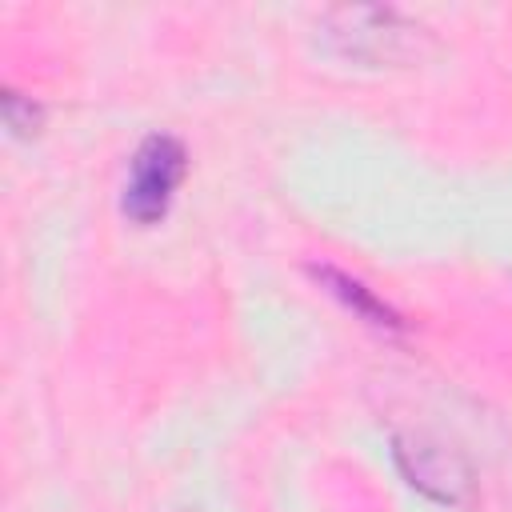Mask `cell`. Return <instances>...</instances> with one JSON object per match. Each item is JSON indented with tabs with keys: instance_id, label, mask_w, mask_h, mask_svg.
<instances>
[{
	"instance_id": "6da1fadb",
	"label": "cell",
	"mask_w": 512,
	"mask_h": 512,
	"mask_svg": "<svg viewBox=\"0 0 512 512\" xmlns=\"http://www.w3.org/2000/svg\"><path fill=\"white\" fill-rule=\"evenodd\" d=\"M320 36L340 60H352L364 68H388V64L416 60L424 52L428 28H420L396 8L340 4L320 16Z\"/></svg>"
},
{
	"instance_id": "7a4b0ae2",
	"label": "cell",
	"mask_w": 512,
	"mask_h": 512,
	"mask_svg": "<svg viewBox=\"0 0 512 512\" xmlns=\"http://www.w3.org/2000/svg\"><path fill=\"white\" fill-rule=\"evenodd\" d=\"M184 172H188L184 144L172 136H148L128 164V180H124V196H120L124 216L144 228L164 220Z\"/></svg>"
},
{
	"instance_id": "3957f363",
	"label": "cell",
	"mask_w": 512,
	"mask_h": 512,
	"mask_svg": "<svg viewBox=\"0 0 512 512\" xmlns=\"http://www.w3.org/2000/svg\"><path fill=\"white\" fill-rule=\"evenodd\" d=\"M392 452H396V464L408 476V484L420 488L424 496H432L440 504H468L472 500V492H476L472 468L448 444H440L424 432H408V436L392 440Z\"/></svg>"
},
{
	"instance_id": "277c9868",
	"label": "cell",
	"mask_w": 512,
	"mask_h": 512,
	"mask_svg": "<svg viewBox=\"0 0 512 512\" xmlns=\"http://www.w3.org/2000/svg\"><path fill=\"white\" fill-rule=\"evenodd\" d=\"M312 276H316V284L324 288V292H332L348 312H356L364 324H372V328H380V332H400L404 328V320H400V312L396 308H388L368 284H360L356 276H348V272H340V268H332V264H312L308 268Z\"/></svg>"
},
{
	"instance_id": "5b68a950",
	"label": "cell",
	"mask_w": 512,
	"mask_h": 512,
	"mask_svg": "<svg viewBox=\"0 0 512 512\" xmlns=\"http://www.w3.org/2000/svg\"><path fill=\"white\" fill-rule=\"evenodd\" d=\"M40 120H44L40 104L24 100L20 92H4V124H8L16 136H32V132L40 128Z\"/></svg>"
}]
</instances>
